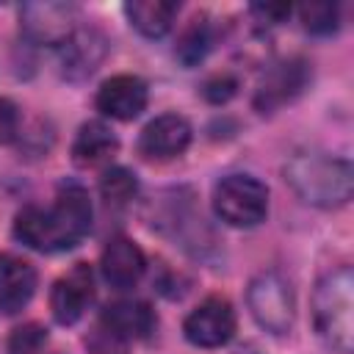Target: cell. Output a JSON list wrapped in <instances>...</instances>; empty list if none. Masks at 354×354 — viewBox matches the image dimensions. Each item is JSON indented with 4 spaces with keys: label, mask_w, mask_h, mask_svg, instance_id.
<instances>
[{
    "label": "cell",
    "mask_w": 354,
    "mask_h": 354,
    "mask_svg": "<svg viewBox=\"0 0 354 354\" xmlns=\"http://www.w3.org/2000/svg\"><path fill=\"white\" fill-rule=\"evenodd\" d=\"M213 39H216V36H213V25H210V19H207L205 14H202V17H194L191 25L183 30L174 55H177L185 66H196V64L205 61V55L210 53Z\"/></svg>",
    "instance_id": "ac0fdd59"
},
{
    "label": "cell",
    "mask_w": 354,
    "mask_h": 354,
    "mask_svg": "<svg viewBox=\"0 0 354 354\" xmlns=\"http://www.w3.org/2000/svg\"><path fill=\"white\" fill-rule=\"evenodd\" d=\"M147 83L136 75H113L97 91V111L108 119L130 122L147 108Z\"/></svg>",
    "instance_id": "4fadbf2b"
},
{
    "label": "cell",
    "mask_w": 354,
    "mask_h": 354,
    "mask_svg": "<svg viewBox=\"0 0 354 354\" xmlns=\"http://www.w3.org/2000/svg\"><path fill=\"white\" fill-rule=\"evenodd\" d=\"M158 318H155V310L141 301V299H122V301H113L102 310L100 315V329L119 340L122 346L130 343V340H144L152 335Z\"/></svg>",
    "instance_id": "7c38bea8"
},
{
    "label": "cell",
    "mask_w": 354,
    "mask_h": 354,
    "mask_svg": "<svg viewBox=\"0 0 354 354\" xmlns=\"http://www.w3.org/2000/svg\"><path fill=\"white\" fill-rule=\"evenodd\" d=\"M116 149H119V138L105 122H86L80 124L72 141V160L77 166H100L111 160Z\"/></svg>",
    "instance_id": "2e32d148"
},
{
    "label": "cell",
    "mask_w": 354,
    "mask_h": 354,
    "mask_svg": "<svg viewBox=\"0 0 354 354\" xmlns=\"http://www.w3.org/2000/svg\"><path fill=\"white\" fill-rule=\"evenodd\" d=\"M252 14L266 22V25H277L282 22L288 14H290V6H274V3H266V6H252Z\"/></svg>",
    "instance_id": "cb8c5ba5"
},
{
    "label": "cell",
    "mask_w": 354,
    "mask_h": 354,
    "mask_svg": "<svg viewBox=\"0 0 354 354\" xmlns=\"http://www.w3.org/2000/svg\"><path fill=\"white\" fill-rule=\"evenodd\" d=\"M246 304L260 329L288 335L296 318V299L290 282L279 271H260L246 288Z\"/></svg>",
    "instance_id": "5b68a950"
},
{
    "label": "cell",
    "mask_w": 354,
    "mask_h": 354,
    "mask_svg": "<svg viewBox=\"0 0 354 354\" xmlns=\"http://www.w3.org/2000/svg\"><path fill=\"white\" fill-rule=\"evenodd\" d=\"M235 88H238V83L230 75H218V77H213V80L205 83V97L210 102H227L235 94Z\"/></svg>",
    "instance_id": "603a6c76"
},
{
    "label": "cell",
    "mask_w": 354,
    "mask_h": 354,
    "mask_svg": "<svg viewBox=\"0 0 354 354\" xmlns=\"http://www.w3.org/2000/svg\"><path fill=\"white\" fill-rule=\"evenodd\" d=\"M213 210L230 227H257L268 213V188L252 174H227L213 188Z\"/></svg>",
    "instance_id": "277c9868"
},
{
    "label": "cell",
    "mask_w": 354,
    "mask_h": 354,
    "mask_svg": "<svg viewBox=\"0 0 354 354\" xmlns=\"http://www.w3.org/2000/svg\"><path fill=\"white\" fill-rule=\"evenodd\" d=\"M285 183L293 194L313 207H343L354 191V171L346 158L329 155L324 149H299L288 158Z\"/></svg>",
    "instance_id": "7a4b0ae2"
},
{
    "label": "cell",
    "mask_w": 354,
    "mask_h": 354,
    "mask_svg": "<svg viewBox=\"0 0 354 354\" xmlns=\"http://www.w3.org/2000/svg\"><path fill=\"white\" fill-rule=\"evenodd\" d=\"M91 199L83 185L61 183L50 205H25L14 218V238L36 252H69L91 230Z\"/></svg>",
    "instance_id": "6da1fadb"
},
{
    "label": "cell",
    "mask_w": 354,
    "mask_h": 354,
    "mask_svg": "<svg viewBox=\"0 0 354 354\" xmlns=\"http://www.w3.org/2000/svg\"><path fill=\"white\" fill-rule=\"evenodd\" d=\"M19 28L33 44L61 47L77 28V8L72 3H25L19 8Z\"/></svg>",
    "instance_id": "8992f818"
},
{
    "label": "cell",
    "mask_w": 354,
    "mask_h": 354,
    "mask_svg": "<svg viewBox=\"0 0 354 354\" xmlns=\"http://www.w3.org/2000/svg\"><path fill=\"white\" fill-rule=\"evenodd\" d=\"M310 83V64L301 58H285L279 64H271V69L263 72L257 91H254V108L260 113H271L290 100H296Z\"/></svg>",
    "instance_id": "52a82bcc"
},
{
    "label": "cell",
    "mask_w": 354,
    "mask_h": 354,
    "mask_svg": "<svg viewBox=\"0 0 354 354\" xmlns=\"http://www.w3.org/2000/svg\"><path fill=\"white\" fill-rule=\"evenodd\" d=\"M144 268H147V260H144V252L138 249V243H133L130 238H113L105 252H102V260H100V271H102V279L111 285V288H133L141 277H144Z\"/></svg>",
    "instance_id": "9a60e30c"
},
{
    "label": "cell",
    "mask_w": 354,
    "mask_h": 354,
    "mask_svg": "<svg viewBox=\"0 0 354 354\" xmlns=\"http://www.w3.org/2000/svg\"><path fill=\"white\" fill-rule=\"evenodd\" d=\"M47 346V329L41 324H22L8 337V354H39Z\"/></svg>",
    "instance_id": "44dd1931"
},
{
    "label": "cell",
    "mask_w": 354,
    "mask_h": 354,
    "mask_svg": "<svg viewBox=\"0 0 354 354\" xmlns=\"http://www.w3.org/2000/svg\"><path fill=\"white\" fill-rule=\"evenodd\" d=\"M191 144V124L180 113H160L144 124L138 136V152L147 160H171Z\"/></svg>",
    "instance_id": "8fae6325"
},
{
    "label": "cell",
    "mask_w": 354,
    "mask_h": 354,
    "mask_svg": "<svg viewBox=\"0 0 354 354\" xmlns=\"http://www.w3.org/2000/svg\"><path fill=\"white\" fill-rule=\"evenodd\" d=\"M183 332L185 340L199 348H218L235 332V310L224 296H207L188 313Z\"/></svg>",
    "instance_id": "ba28073f"
},
{
    "label": "cell",
    "mask_w": 354,
    "mask_h": 354,
    "mask_svg": "<svg viewBox=\"0 0 354 354\" xmlns=\"http://www.w3.org/2000/svg\"><path fill=\"white\" fill-rule=\"evenodd\" d=\"M91 299H94V274H91V268L86 263H77L72 271L58 277L53 290H50L53 318L58 324L69 326V324L83 318V313L88 310Z\"/></svg>",
    "instance_id": "30bf717a"
},
{
    "label": "cell",
    "mask_w": 354,
    "mask_h": 354,
    "mask_svg": "<svg viewBox=\"0 0 354 354\" xmlns=\"http://www.w3.org/2000/svg\"><path fill=\"white\" fill-rule=\"evenodd\" d=\"M19 133V108L11 100H0V144H8Z\"/></svg>",
    "instance_id": "7402d4cb"
},
{
    "label": "cell",
    "mask_w": 354,
    "mask_h": 354,
    "mask_svg": "<svg viewBox=\"0 0 354 354\" xmlns=\"http://www.w3.org/2000/svg\"><path fill=\"white\" fill-rule=\"evenodd\" d=\"M108 55V39L97 28H75V33L58 47L61 75L72 83H80L97 72Z\"/></svg>",
    "instance_id": "9c48e42d"
},
{
    "label": "cell",
    "mask_w": 354,
    "mask_h": 354,
    "mask_svg": "<svg viewBox=\"0 0 354 354\" xmlns=\"http://www.w3.org/2000/svg\"><path fill=\"white\" fill-rule=\"evenodd\" d=\"M301 25L304 30L315 33V36H329L340 28V8L335 3H310L299 8Z\"/></svg>",
    "instance_id": "ffe728a7"
},
{
    "label": "cell",
    "mask_w": 354,
    "mask_h": 354,
    "mask_svg": "<svg viewBox=\"0 0 354 354\" xmlns=\"http://www.w3.org/2000/svg\"><path fill=\"white\" fill-rule=\"evenodd\" d=\"M180 6L171 0H133L124 6V14L130 19V25L147 36V39H160L171 30L174 17H177Z\"/></svg>",
    "instance_id": "e0dca14e"
},
{
    "label": "cell",
    "mask_w": 354,
    "mask_h": 354,
    "mask_svg": "<svg viewBox=\"0 0 354 354\" xmlns=\"http://www.w3.org/2000/svg\"><path fill=\"white\" fill-rule=\"evenodd\" d=\"M36 293V268L17 257L3 252L0 254V313L14 315L22 307H28V301Z\"/></svg>",
    "instance_id": "5bb4252c"
},
{
    "label": "cell",
    "mask_w": 354,
    "mask_h": 354,
    "mask_svg": "<svg viewBox=\"0 0 354 354\" xmlns=\"http://www.w3.org/2000/svg\"><path fill=\"white\" fill-rule=\"evenodd\" d=\"M136 191H138L136 174L122 166H113L100 177V194L108 205H127L136 196Z\"/></svg>",
    "instance_id": "d6986e66"
},
{
    "label": "cell",
    "mask_w": 354,
    "mask_h": 354,
    "mask_svg": "<svg viewBox=\"0 0 354 354\" xmlns=\"http://www.w3.org/2000/svg\"><path fill=\"white\" fill-rule=\"evenodd\" d=\"M313 321L321 340L348 354L354 346V271L351 266H337L326 271L313 290Z\"/></svg>",
    "instance_id": "3957f363"
}]
</instances>
